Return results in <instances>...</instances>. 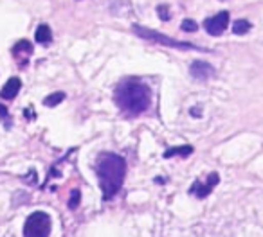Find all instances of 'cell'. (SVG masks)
<instances>
[{
	"label": "cell",
	"instance_id": "obj_12",
	"mask_svg": "<svg viewBox=\"0 0 263 237\" xmlns=\"http://www.w3.org/2000/svg\"><path fill=\"white\" fill-rule=\"evenodd\" d=\"M63 99H65V94H63V92H56V94H51L49 97H45V99H44V104L51 108V106L60 104V102H62Z\"/></svg>",
	"mask_w": 263,
	"mask_h": 237
},
{
	"label": "cell",
	"instance_id": "obj_1",
	"mask_svg": "<svg viewBox=\"0 0 263 237\" xmlns=\"http://www.w3.org/2000/svg\"><path fill=\"white\" fill-rule=\"evenodd\" d=\"M96 173H98L103 198L108 201L123 187L124 175H126V162L119 155L105 151V153H99L98 160H96Z\"/></svg>",
	"mask_w": 263,
	"mask_h": 237
},
{
	"label": "cell",
	"instance_id": "obj_10",
	"mask_svg": "<svg viewBox=\"0 0 263 237\" xmlns=\"http://www.w3.org/2000/svg\"><path fill=\"white\" fill-rule=\"evenodd\" d=\"M34 38H36L38 44L42 45H49L52 41V33H51V27L47 26V24H40L36 29V33H34Z\"/></svg>",
	"mask_w": 263,
	"mask_h": 237
},
{
	"label": "cell",
	"instance_id": "obj_17",
	"mask_svg": "<svg viewBox=\"0 0 263 237\" xmlns=\"http://www.w3.org/2000/svg\"><path fill=\"white\" fill-rule=\"evenodd\" d=\"M0 115H2V119H4L6 122H8V128H9V115H8V112H6V108L2 104H0Z\"/></svg>",
	"mask_w": 263,
	"mask_h": 237
},
{
	"label": "cell",
	"instance_id": "obj_3",
	"mask_svg": "<svg viewBox=\"0 0 263 237\" xmlns=\"http://www.w3.org/2000/svg\"><path fill=\"white\" fill-rule=\"evenodd\" d=\"M51 218L45 212H33L24 225V237H49Z\"/></svg>",
	"mask_w": 263,
	"mask_h": 237
},
{
	"label": "cell",
	"instance_id": "obj_16",
	"mask_svg": "<svg viewBox=\"0 0 263 237\" xmlns=\"http://www.w3.org/2000/svg\"><path fill=\"white\" fill-rule=\"evenodd\" d=\"M157 11H159V15H161V18H162V20H168V18H170L168 8H166V6H161V8H157Z\"/></svg>",
	"mask_w": 263,
	"mask_h": 237
},
{
	"label": "cell",
	"instance_id": "obj_9",
	"mask_svg": "<svg viewBox=\"0 0 263 237\" xmlns=\"http://www.w3.org/2000/svg\"><path fill=\"white\" fill-rule=\"evenodd\" d=\"M20 88H22V83H20L18 77H11V79H8V83L4 84V88L0 90V97L4 99V101H11V99H15L16 95H18Z\"/></svg>",
	"mask_w": 263,
	"mask_h": 237
},
{
	"label": "cell",
	"instance_id": "obj_8",
	"mask_svg": "<svg viewBox=\"0 0 263 237\" xmlns=\"http://www.w3.org/2000/svg\"><path fill=\"white\" fill-rule=\"evenodd\" d=\"M190 74L197 81H208L215 76V69L205 61H193L190 67Z\"/></svg>",
	"mask_w": 263,
	"mask_h": 237
},
{
	"label": "cell",
	"instance_id": "obj_5",
	"mask_svg": "<svg viewBox=\"0 0 263 237\" xmlns=\"http://www.w3.org/2000/svg\"><path fill=\"white\" fill-rule=\"evenodd\" d=\"M227 26H229V13L227 11L218 13V15L211 16V18H208L204 22L205 31H208L211 36H220V34L227 29Z\"/></svg>",
	"mask_w": 263,
	"mask_h": 237
},
{
	"label": "cell",
	"instance_id": "obj_14",
	"mask_svg": "<svg viewBox=\"0 0 263 237\" xmlns=\"http://www.w3.org/2000/svg\"><path fill=\"white\" fill-rule=\"evenodd\" d=\"M180 29L186 31V33H195V31L198 29V26L193 22V20H184L182 26H180Z\"/></svg>",
	"mask_w": 263,
	"mask_h": 237
},
{
	"label": "cell",
	"instance_id": "obj_13",
	"mask_svg": "<svg viewBox=\"0 0 263 237\" xmlns=\"http://www.w3.org/2000/svg\"><path fill=\"white\" fill-rule=\"evenodd\" d=\"M249 29H251V24H249L247 20H238V22L233 26V33L234 34H245Z\"/></svg>",
	"mask_w": 263,
	"mask_h": 237
},
{
	"label": "cell",
	"instance_id": "obj_2",
	"mask_svg": "<svg viewBox=\"0 0 263 237\" xmlns=\"http://www.w3.org/2000/svg\"><path fill=\"white\" fill-rule=\"evenodd\" d=\"M116 102L123 112L130 115H139L144 110H148L152 102V92L144 83L137 81H121L116 88Z\"/></svg>",
	"mask_w": 263,
	"mask_h": 237
},
{
	"label": "cell",
	"instance_id": "obj_18",
	"mask_svg": "<svg viewBox=\"0 0 263 237\" xmlns=\"http://www.w3.org/2000/svg\"><path fill=\"white\" fill-rule=\"evenodd\" d=\"M191 115H195V117L200 115V112H198V108H193V110H191Z\"/></svg>",
	"mask_w": 263,
	"mask_h": 237
},
{
	"label": "cell",
	"instance_id": "obj_11",
	"mask_svg": "<svg viewBox=\"0 0 263 237\" xmlns=\"http://www.w3.org/2000/svg\"><path fill=\"white\" fill-rule=\"evenodd\" d=\"M193 153V147L191 146H180V147H170L164 153V158H172V157H190Z\"/></svg>",
	"mask_w": 263,
	"mask_h": 237
},
{
	"label": "cell",
	"instance_id": "obj_6",
	"mask_svg": "<svg viewBox=\"0 0 263 237\" xmlns=\"http://www.w3.org/2000/svg\"><path fill=\"white\" fill-rule=\"evenodd\" d=\"M218 180H220V176L216 175V173H211V175L208 176V180H205V182H200V180H197V182L191 185L190 194H191V196H197V198L209 196V194H211V190L215 189L216 185H218Z\"/></svg>",
	"mask_w": 263,
	"mask_h": 237
},
{
	"label": "cell",
	"instance_id": "obj_15",
	"mask_svg": "<svg viewBox=\"0 0 263 237\" xmlns=\"http://www.w3.org/2000/svg\"><path fill=\"white\" fill-rule=\"evenodd\" d=\"M78 205H80V190H74L72 192V198L69 200V207L70 208H78Z\"/></svg>",
	"mask_w": 263,
	"mask_h": 237
},
{
	"label": "cell",
	"instance_id": "obj_7",
	"mask_svg": "<svg viewBox=\"0 0 263 237\" xmlns=\"http://www.w3.org/2000/svg\"><path fill=\"white\" fill-rule=\"evenodd\" d=\"M11 54H13V58H15V61L24 69V67H27L31 54H33V44L27 40H20L18 44H15Z\"/></svg>",
	"mask_w": 263,
	"mask_h": 237
},
{
	"label": "cell",
	"instance_id": "obj_4",
	"mask_svg": "<svg viewBox=\"0 0 263 237\" xmlns=\"http://www.w3.org/2000/svg\"><path fill=\"white\" fill-rule=\"evenodd\" d=\"M134 31H136V34H139L141 38H144V40L157 41V44H162V45H166V47H175V49H195V45H193V44H186V41L172 40V38L164 36L162 33H157V31L146 29V27L134 26Z\"/></svg>",
	"mask_w": 263,
	"mask_h": 237
}]
</instances>
